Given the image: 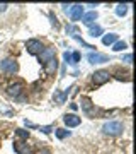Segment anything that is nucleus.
<instances>
[{
    "mask_svg": "<svg viewBox=\"0 0 136 154\" xmlns=\"http://www.w3.org/2000/svg\"><path fill=\"white\" fill-rule=\"evenodd\" d=\"M102 132L107 135H121L124 132V125L121 122H107V123H104Z\"/></svg>",
    "mask_w": 136,
    "mask_h": 154,
    "instance_id": "nucleus-1",
    "label": "nucleus"
},
{
    "mask_svg": "<svg viewBox=\"0 0 136 154\" xmlns=\"http://www.w3.org/2000/svg\"><path fill=\"white\" fill-rule=\"evenodd\" d=\"M0 70L5 72V74H16L19 70V65L14 58H5V60L0 62Z\"/></svg>",
    "mask_w": 136,
    "mask_h": 154,
    "instance_id": "nucleus-2",
    "label": "nucleus"
},
{
    "mask_svg": "<svg viewBox=\"0 0 136 154\" xmlns=\"http://www.w3.org/2000/svg\"><path fill=\"white\" fill-rule=\"evenodd\" d=\"M68 9H65L68 12V16H70L71 21H78L82 16H83V5L80 4H75V5H66Z\"/></svg>",
    "mask_w": 136,
    "mask_h": 154,
    "instance_id": "nucleus-3",
    "label": "nucleus"
},
{
    "mask_svg": "<svg viewBox=\"0 0 136 154\" xmlns=\"http://www.w3.org/2000/svg\"><path fill=\"white\" fill-rule=\"evenodd\" d=\"M111 79V74H109L107 70H97L92 74V81L95 86H102V84H106Z\"/></svg>",
    "mask_w": 136,
    "mask_h": 154,
    "instance_id": "nucleus-4",
    "label": "nucleus"
},
{
    "mask_svg": "<svg viewBox=\"0 0 136 154\" xmlns=\"http://www.w3.org/2000/svg\"><path fill=\"white\" fill-rule=\"evenodd\" d=\"M26 46H27V51H29L31 55H39V53L44 50L43 43H41L39 39H29Z\"/></svg>",
    "mask_w": 136,
    "mask_h": 154,
    "instance_id": "nucleus-5",
    "label": "nucleus"
},
{
    "mask_svg": "<svg viewBox=\"0 0 136 154\" xmlns=\"http://www.w3.org/2000/svg\"><path fill=\"white\" fill-rule=\"evenodd\" d=\"M87 60L90 63H104V62H109V57L102 55V53H97V51H90L87 55Z\"/></svg>",
    "mask_w": 136,
    "mask_h": 154,
    "instance_id": "nucleus-6",
    "label": "nucleus"
},
{
    "mask_svg": "<svg viewBox=\"0 0 136 154\" xmlns=\"http://www.w3.org/2000/svg\"><path fill=\"white\" fill-rule=\"evenodd\" d=\"M43 67H44V72H46L48 75H53L54 72H56V69H58V62H56V57H54V58H49L48 62H44Z\"/></svg>",
    "mask_w": 136,
    "mask_h": 154,
    "instance_id": "nucleus-7",
    "label": "nucleus"
},
{
    "mask_svg": "<svg viewBox=\"0 0 136 154\" xmlns=\"http://www.w3.org/2000/svg\"><path fill=\"white\" fill-rule=\"evenodd\" d=\"M56 57V50L54 48H44L41 53H39V62L44 63V62H48L49 58H54Z\"/></svg>",
    "mask_w": 136,
    "mask_h": 154,
    "instance_id": "nucleus-8",
    "label": "nucleus"
},
{
    "mask_svg": "<svg viewBox=\"0 0 136 154\" xmlns=\"http://www.w3.org/2000/svg\"><path fill=\"white\" fill-rule=\"evenodd\" d=\"M63 122H65L66 127H78L82 120H80V116H77V115H73V113H70V115L63 116Z\"/></svg>",
    "mask_w": 136,
    "mask_h": 154,
    "instance_id": "nucleus-9",
    "label": "nucleus"
},
{
    "mask_svg": "<svg viewBox=\"0 0 136 154\" xmlns=\"http://www.w3.org/2000/svg\"><path fill=\"white\" fill-rule=\"evenodd\" d=\"M22 89H24V86H22L21 82L17 84H10L9 86V89H7V93H9V96H14V98H19L22 93Z\"/></svg>",
    "mask_w": 136,
    "mask_h": 154,
    "instance_id": "nucleus-10",
    "label": "nucleus"
},
{
    "mask_svg": "<svg viewBox=\"0 0 136 154\" xmlns=\"http://www.w3.org/2000/svg\"><path fill=\"white\" fill-rule=\"evenodd\" d=\"M97 17H99L97 12H95V11H90V12H87V14H83L80 19H82V22H83V24H87V26H92L94 21H95Z\"/></svg>",
    "mask_w": 136,
    "mask_h": 154,
    "instance_id": "nucleus-11",
    "label": "nucleus"
},
{
    "mask_svg": "<svg viewBox=\"0 0 136 154\" xmlns=\"http://www.w3.org/2000/svg\"><path fill=\"white\" fill-rule=\"evenodd\" d=\"M82 108H83V111H85V115L87 116H92L94 115V105H92V101L87 98H82Z\"/></svg>",
    "mask_w": 136,
    "mask_h": 154,
    "instance_id": "nucleus-12",
    "label": "nucleus"
},
{
    "mask_svg": "<svg viewBox=\"0 0 136 154\" xmlns=\"http://www.w3.org/2000/svg\"><path fill=\"white\" fill-rule=\"evenodd\" d=\"M73 88H70V89H66L65 93H54V101L58 103V105H61V103H65V99L68 98V94H70V91Z\"/></svg>",
    "mask_w": 136,
    "mask_h": 154,
    "instance_id": "nucleus-13",
    "label": "nucleus"
},
{
    "mask_svg": "<svg viewBox=\"0 0 136 154\" xmlns=\"http://www.w3.org/2000/svg\"><path fill=\"white\" fill-rule=\"evenodd\" d=\"M14 149H16L17 154H33L31 149L27 147V144H22V142H17L16 146H14Z\"/></svg>",
    "mask_w": 136,
    "mask_h": 154,
    "instance_id": "nucleus-14",
    "label": "nucleus"
},
{
    "mask_svg": "<svg viewBox=\"0 0 136 154\" xmlns=\"http://www.w3.org/2000/svg\"><path fill=\"white\" fill-rule=\"evenodd\" d=\"M116 41H117V34H114V33H109V34H106L102 38V43L106 45V46H109V45H114Z\"/></svg>",
    "mask_w": 136,
    "mask_h": 154,
    "instance_id": "nucleus-15",
    "label": "nucleus"
},
{
    "mask_svg": "<svg viewBox=\"0 0 136 154\" xmlns=\"http://www.w3.org/2000/svg\"><path fill=\"white\" fill-rule=\"evenodd\" d=\"M54 134H56V137L61 139V140L71 135V132H70V130H66V128H56V130H54Z\"/></svg>",
    "mask_w": 136,
    "mask_h": 154,
    "instance_id": "nucleus-16",
    "label": "nucleus"
},
{
    "mask_svg": "<svg viewBox=\"0 0 136 154\" xmlns=\"http://www.w3.org/2000/svg\"><path fill=\"white\" fill-rule=\"evenodd\" d=\"M88 34H90L92 38H97V36L102 34V28H100V26H90V28H88Z\"/></svg>",
    "mask_w": 136,
    "mask_h": 154,
    "instance_id": "nucleus-17",
    "label": "nucleus"
},
{
    "mask_svg": "<svg viewBox=\"0 0 136 154\" xmlns=\"http://www.w3.org/2000/svg\"><path fill=\"white\" fill-rule=\"evenodd\" d=\"M126 12H128V4H119V5L116 7V14L119 17H124Z\"/></svg>",
    "mask_w": 136,
    "mask_h": 154,
    "instance_id": "nucleus-18",
    "label": "nucleus"
},
{
    "mask_svg": "<svg viewBox=\"0 0 136 154\" xmlns=\"http://www.w3.org/2000/svg\"><path fill=\"white\" fill-rule=\"evenodd\" d=\"M128 48V45L124 43V41H116L114 45H112V50L114 51H123V50H126Z\"/></svg>",
    "mask_w": 136,
    "mask_h": 154,
    "instance_id": "nucleus-19",
    "label": "nucleus"
},
{
    "mask_svg": "<svg viewBox=\"0 0 136 154\" xmlns=\"http://www.w3.org/2000/svg\"><path fill=\"white\" fill-rule=\"evenodd\" d=\"M17 135H19V137H22V139H27L29 137V130H22V128H17Z\"/></svg>",
    "mask_w": 136,
    "mask_h": 154,
    "instance_id": "nucleus-20",
    "label": "nucleus"
},
{
    "mask_svg": "<svg viewBox=\"0 0 136 154\" xmlns=\"http://www.w3.org/2000/svg\"><path fill=\"white\" fill-rule=\"evenodd\" d=\"M78 62H80V53H78V51H73V53H71V63L75 65Z\"/></svg>",
    "mask_w": 136,
    "mask_h": 154,
    "instance_id": "nucleus-21",
    "label": "nucleus"
},
{
    "mask_svg": "<svg viewBox=\"0 0 136 154\" xmlns=\"http://www.w3.org/2000/svg\"><path fill=\"white\" fill-rule=\"evenodd\" d=\"M39 130H41V132H44V134H49L51 130H53V127H51V125H46V127H41Z\"/></svg>",
    "mask_w": 136,
    "mask_h": 154,
    "instance_id": "nucleus-22",
    "label": "nucleus"
},
{
    "mask_svg": "<svg viewBox=\"0 0 136 154\" xmlns=\"http://www.w3.org/2000/svg\"><path fill=\"white\" fill-rule=\"evenodd\" d=\"M63 58H65V62H66V63H71V53L65 51V55H63Z\"/></svg>",
    "mask_w": 136,
    "mask_h": 154,
    "instance_id": "nucleus-23",
    "label": "nucleus"
},
{
    "mask_svg": "<svg viewBox=\"0 0 136 154\" xmlns=\"http://www.w3.org/2000/svg\"><path fill=\"white\" fill-rule=\"evenodd\" d=\"M131 60H133V57H131V53L124 55V62H126V63H131Z\"/></svg>",
    "mask_w": 136,
    "mask_h": 154,
    "instance_id": "nucleus-24",
    "label": "nucleus"
},
{
    "mask_svg": "<svg viewBox=\"0 0 136 154\" xmlns=\"http://www.w3.org/2000/svg\"><path fill=\"white\" fill-rule=\"evenodd\" d=\"M66 31L68 33H77V28L75 26H66Z\"/></svg>",
    "mask_w": 136,
    "mask_h": 154,
    "instance_id": "nucleus-25",
    "label": "nucleus"
},
{
    "mask_svg": "<svg viewBox=\"0 0 136 154\" xmlns=\"http://www.w3.org/2000/svg\"><path fill=\"white\" fill-rule=\"evenodd\" d=\"M7 7H9L7 4H0V12H5V11H7Z\"/></svg>",
    "mask_w": 136,
    "mask_h": 154,
    "instance_id": "nucleus-26",
    "label": "nucleus"
},
{
    "mask_svg": "<svg viewBox=\"0 0 136 154\" xmlns=\"http://www.w3.org/2000/svg\"><path fill=\"white\" fill-rule=\"evenodd\" d=\"M38 154H49V151H48V149H43V151H39Z\"/></svg>",
    "mask_w": 136,
    "mask_h": 154,
    "instance_id": "nucleus-27",
    "label": "nucleus"
}]
</instances>
